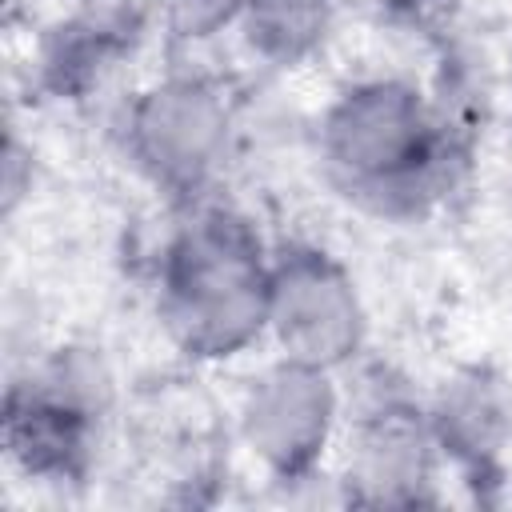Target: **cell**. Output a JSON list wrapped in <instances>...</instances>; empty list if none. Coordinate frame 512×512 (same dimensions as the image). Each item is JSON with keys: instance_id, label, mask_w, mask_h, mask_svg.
Wrapping results in <instances>:
<instances>
[{"instance_id": "6da1fadb", "label": "cell", "mask_w": 512, "mask_h": 512, "mask_svg": "<svg viewBox=\"0 0 512 512\" xmlns=\"http://www.w3.org/2000/svg\"><path fill=\"white\" fill-rule=\"evenodd\" d=\"M272 260L232 208H196L160 256V320L200 360H228L268 332Z\"/></svg>"}, {"instance_id": "7a4b0ae2", "label": "cell", "mask_w": 512, "mask_h": 512, "mask_svg": "<svg viewBox=\"0 0 512 512\" xmlns=\"http://www.w3.org/2000/svg\"><path fill=\"white\" fill-rule=\"evenodd\" d=\"M332 184L380 216H416L448 180V132L404 80H364L320 124Z\"/></svg>"}, {"instance_id": "3957f363", "label": "cell", "mask_w": 512, "mask_h": 512, "mask_svg": "<svg viewBox=\"0 0 512 512\" xmlns=\"http://www.w3.org/2000/svg\"><path fill=\"white\" fill-rule=\"evenodd\" d=\"M112 380L96 352H56L28 384L8 392V456L44 480H76L88 468L96 424L108 408Z\"/></svg>"}, {"instance_id": "277c9868", "label": "cell", "mask_w": 512, "mask_h": 512, "mask_svg": "<svg viewBox=\"0 0 512 512\" xmlns=\"http://www.w3.org/2000/svg\"><path fill=\"white\" fill-rule=\"evenodd\" d=\"M232 104L204 76H168L144 88L124 112L132 164L164 192L192 200L228 156Z\"/></svg>"}, {"instance_id": "5b68a950", "label": "cell", "mask_w": 512, "mask_h": 512, "mask_svg": "<svg viewBox=\"0 0 512 512\" xmlns=\"http://www.w3.org/2000/svg\"><path fill=\"white\" fill-rule=\"evenodd\" d=\"M268 332L284 360H300L324 372L348 364L368 332L364 300L348 268L312 244H292L272 260Z\"/></svg>"}, {"instance_id": "8992f818", "label": "cell", "mask_w": 512, "mask_h": 512, "mask_svg": "<svg viewBox=\"0 0 512 512\" xmlns=\"http://www.w3.org/2000/svg\"><path fill=\"white\" fill-rule=\"evenodd\" d=\"M332 424H336L332 372L300 360L272 364L248 388L240 412L248 448L280 480H304L320 464Z\"/></svg>"}, {"instance_id": "52a82bcc", "label": "cell", "mask_w": 512, "mask_h": 512, "mask_svg": "<svg viewBox=\"0 0 512 512\" xmlns=\"http://www.w3.org/2000/svg\"><path fill=\"white\" fill-rule=\"evenodd\" d=\"M436 448L432 420L416 404L380 400L352 432L348 476L368 492V500H416L420 484L432 480Z\"/></svg>"}, {"instance_id": "ba28073f", "label": "cell", "mask_w": 512, "mask_h": 512, "mask_svg": "<svg viewBox=\"0 0 512 512\" xmlns=\"http://www.w3.org/2000/svg\"><path fill=\"white\" fill-rule=\"evenodd\" d=\"M148 0H84V12L56 24L40 48V80L56 96H76L124 56L144 24Z\"/></svg>"}, {"instance_id": "9c48e42d", "label": "cell", "mask_w": 512, "mask_h": 512, "mask_svg": "<svg viewBox=\"0 0 512 512\" xmlns=\"http://www.w3.org/2000/svg\"><path fill=\"white\" fill-rule=\"evenodd\" d=\"M432 432L436 444L460 460L464 468H488L512 432V396L504 380L488 368H468L452 384H444L436 408H432Z\"/></svg>"}, {"instance_id": "30bf717a", "label": "cell", "mask_w": 512, "mask_h": 512, "mask_svg": "<svg viewBox=\"0 0 512 512\" xmlns=\"http://www.w3.org/2000/svg\"><path fill=\"white\" fill-rule=\"evenodd\" d=\"M336 4L340 0H244L236 24L256 56L292 68L324 44Z\"/></svg>"}, {"instance_id": "8fae6325", "label": "cell", "mask_w": 512, "mask_h": 512, "mask_svg": "<svg viewBox=\"0 0 512 512\" xmlns=\"http://www.w3.org/2000/svg\"><path fill=\"white\" fill-rule=\"evenodd\" d=\"M148 8L176 40H208L240 20L244 0H148Z\"/></svg>"}]
</instances>
